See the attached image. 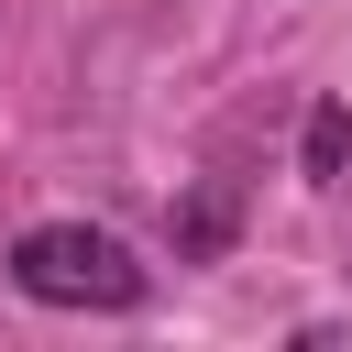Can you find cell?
<instances>
[{
	"label": "cell",
	"mask_w": 352,
	"mask_h": 352,
	"mask_svg": "<svg viewBox=\"0 0 352 352\" xmlns=\"http://www.w3.org/2000/svg\"><path fill=\"white\" fill-rule=\"evenodd\" d=\"M11 286L44 297V308H143L154 275H143L110 231H88V220H44V231L11 242Z\"/></svg>",
	"instance_id": "obj_1"
},
{
	"label": "cell",
	"mask_w": 352,
	"mask_h": 352,
	"mask_svg": "<svg viewBox=\"0 0 352 352\" xmlns=\"http://www.w3.org/2000/svg\"><path fill=\"white\" fill-rule=\"evenodd\" d=\"M352 176V99H319L308 110V187H341Z\"/></svg>",
	"instance_id": "obj_2"
}]
</instances>
